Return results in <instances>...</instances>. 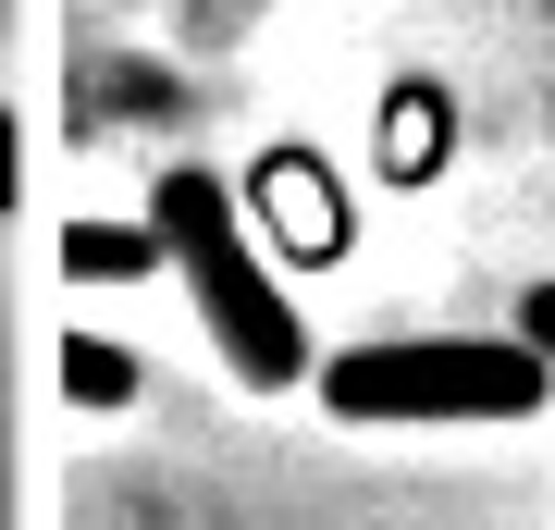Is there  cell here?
I'll list each match as a JSON object with an SVG mask.
<instances>
[{"instance_id": "1", "label": "cell", "mask_w": 555, "mask_h": 530, "mask_svg": "<svg viewBox=\"0 0 555 530\" xmlns=\"http://www.w3.org/2000/svg\"><path fill=\"white\" fill-rule=\"evenodd\" d=\"M149 235H160V272H185V296H198V321H210V346L235 358V383L284 395V383L309 371L297 296L272 284V259L247 247L235 197H222L198 160H160V185H149Z\"/></svg>"}, {"instance_id": "2", "label": "cell", "mask_w": 555, "mask_h": 530, "mask_svg": "<svg viewBox=\"0 0 555 530\" xmlns=\"http://www.w3.org/2000/svg\"><path fill=\"white\" fill-rule=\"evenodd\" d=\"M555 395V371L518 334H408V346H346L321 358V408L383 432V419H531Z\"/></svg>"}, {"instance_id": "3", "label": "cell", "mask_w": 555, "mask_h": 530, "mask_svg": "<svg viewBox=\"0 0 555 530\" xmlns=\"http://www.w3.org/2000/svg\"><path fill=\"white\" fill-rule=\"evenodd\" d=\"M259 197H272V235L297 247V259H346V210H334V185H321V160H309V148H272Z\"/></svg>"}, {"instance_id": "4", "label": "cell", "mask_w": 555, "mask_h": 530, "mask_svg": "<svg viewBox=\"0 0 555 530\" xmlns=\"http://www.w3.org/2000/svg\"><path fill=\"white\" fill-rule=\"evenodd\" d=\"M62 259H75L87 284H137V272H160V235H124V222H75V235H62Z\"/></svg>"}, {"instance_id": "5", "label": "cell", "mask_w": 555, "mask_h": 530, "mask_svg": "<svg viewBox=\"0 0 555 530\" xmlns=\"http://www.w3.org/2000/svg\"><path fill=\"white\" fill-rule=\"evenodd\" d=\"M62 383H75V408H124V395H137V346H100V334H87Z\"/></svg>"}, {"instance_id": "6", "label": "cell", "mask_w": 555, "mask_h": 530, "mask_svg": "<svg viewBox=\"0 0 555 530\" xmlns=\"http://www.w3.org/2000/svg\"><path fill=\"white\" fill-rule=\"evenodd\" d=\"M518 346L555 371V284H531V296H518Z\"/></svg>"}, {"instance_id": "7", "label": "cell", "mask_w": 555, "mask_h": 530, "mask_svg": "<svg viewBox=\"0 0 555 530\" xmlns=\"http://www.w3.org/2000/svg\"><path fill=\"white\" fill-rule=\"evenodd\" d=\"M25 197V148H13V124H0V210Z\"/></svg>"}]
</instances>
